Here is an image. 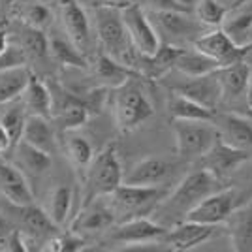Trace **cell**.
Returning a JSON list of instances; mask_svg holds the SVG:
<instances>
[{"label":"cell","mask_w":252,"mask_h":252,"mask_svg":"<svg viewBox=\"0 0 252 252\" xmlns=\"http://www.w3.org/2000/svg\"><path fill=\"white\" fill-rule=\"evenodd\" d=\"M123 166L117 157L115 145H107L98 155L93 157L87 166V181H85V203L109 196L113 190L123 185Z\"/></svg>","instance_id":"obj_1"},{"label":"cell","mask_w":252,"mask_h":252,"mask_svg":"<svg viewBox=\"0 0 252 252\" xmlns=\"http://www.w3.org/2000/svg\"><path fill=\"white\" fill-rule=\"evenodd\" d=\"M96 32L104 51L126 66L136 68L137 51L130 42V36L121 17V11L96 8Z\"/></svg>","instance_id":"obj_2"},{"label":"cell","mask_w":252,"mask_h":252,"mask_svg":"<svg viewBox=\"0 0 252 252\" xmlns=\"http://www.w3.org/2000/svg\"><path fill=\"white\" fill-rule=\"evenodd\" d=\"M220 189V179L211 175L209 171L201 168L198 171H192L190 175L179 183V187L173 190L169 198H164V209L166 215H181L183 220L192 207H196L205 196L213 194L215 190Z\"/></svg>","instance_id":"obj_3"},{"label":"cell","mask_w":252,"mask_h":252,"mask_svg":"<svg viewBox=\"0 0 252 252\" xmlns=\"http://www.w3.org/2000/svg\"><path fill=\"white\" fill-rule=\"evenodd\" d=\"M113 109H115L117 126H119L121 132L134 130L155 113L153 104L147 98V94L139 87L130 83V81L117 87Z\"/></svg>","instance_id":"obj_4"},{"label":"cell","mask_w":252,"mask_h":252,"mask_svg":"<svg viewBox=\"0 0 252 252\" xmlns=\"http://www.w3.org/2000/svg\"><path fill=\"white\" fill-rule=\"evenodd\" d=\"M173 130L175 149L183 158H200L219 137L211 121H173Z\"/></svg>","instance_id":"obj_5"},{"label":"cell","mask_w":252,"mask_h":252,"mask_svg":"<svg viewBox=\"0 0 252 252\" xmlns=\"http://www.w3.org/2000/svg\"><path fill=\"white\" fill-rule=\"evenodd\" d=\"M241 205V194L235 189H219L213 194L205 196L203 200L192 207L187 213V220L200 222V224H209V226H219L222 222L228 220L231 211H235Z\"/></svg>","instance_id":"obj_6"},{"label":"cell","mask_w":252,"mask_h":252,"mask_svg":"<svg viewBox=\"0 0 252 252\" xmlns=\"http://www.w3.org/2000/svg\"><path fill=\"white\" fill-rule=\"evenodd\" d=\"M192 45L201 51L203 55H207L211 59H215L220 66H226V64L231 63H239V61H245L247 53L251 51L252 42L249 43H235L231 40L226 32L222 31L220 27H215L213 31L203 32L201 36H198Z\"/></svg>","instance_id":"obj_7"},{"label":"cell","mask_w":252,"mask_h":252,"mask_svg":"<svg viewBox=\"0 0 252 252\" xmlns=\"http://www.w3.org/2000/svg\"><path fill=\"white\" fill-rule=\"evenodd\" d=\"M121 17L126 27V32L130 36V42L134 45L139 55H153L160 47V38H158L157 29L153 27V23L149 21L145 10L134 4L130 8L121 11Z\"/></svg>","instance_id":"obj_8"},{"label":"cell","mask_w":252,"mask_h":252,"mask_svg":"<svg viewBox=\"0 0 252 252\" xmlns=\"http://www.w3.org/2000/svg\"><path fill=\"white\" fill-rule=\"evenodd\" d=\"M200 158L201 168L222 181V179L230 177L233 171H237L245 162H249L251 153L231 147L226 141H222L220 137H217V141L211 145L209 151L205 155H201Z\"/></svg>","instance_id":"obj_9"},{"label":"cell","mask_w":252,"mask_h":252,"mask_svg":"<svg viewBox=\"0 0 252 252\" xmlns=\"http://www.w3.org/2000/svg\"><path fill=\"white\" fill-rule=\"evenodd\" d=\"M217 226L209 224H200L194 220H181L173 228H168L166 233L162 235L160 243L166 245L169 251L173 252H187L194 251L196 247H200L203 243H207L213 237Z\"/></svg>","instance_id":"obj_10"},{"label":"cell","mask_w":252,"mask_h":252,"mask_svg":"<svg viewBox=\"0 0 252 252\" xmlns=\"http://www.w3.org/2000/svg\"><path fill=\"white\" fill-rule=\"evenodd\" d=\"M113 198V207L126 213H137L141 209L153 207L155 203L162 201L168 196V190L157 187H145V185H119L111 194Z\"/></svg>","instance_id":"obj_11"},{"label":"cell","mask_w":252,"mask_h":252,"mask_svg":"<svg viewBox=\"0 0 252 252\" xmlns=\"http://www.w3.org/2000/svg\"><path fill=\"white\" fill-rule=\"evenodd\" d=\"M53 115H57L59 126L63 132H75L77 128L89 121L91 117V109L85 102V98H77V96L66 93L61 89V96L53 94Z\"/></svg>","instance_id":"obj_12"},{"label":"cell","mask_w":252,"mask_h":252,"mask_svg":"<svg viewBox=\"0 0 252 252\" xmlns=\"http://www.w3.org/2000/svg\"><path fill=\"white\" fill-rule=\"evenodd\" d=\"M166 226L147 219V217H134L130 220L119 224L113 231V241L123 245H143V243L160 241L166 233Z\"/></svg>","instance_id":"obj_13"},{"label":"cell","mask_w":252,"mask_h":252,"mask_svg":"<svg viewBox=\"0 0 252 252\" xmlns=\"http://www.w3.org/2000/svg\"><path fill=\"white\" fill-rule=\"evenodd\" d=\"M57 2H59L61 19L68 38L81 51H85L91 43V23H89L87 11L77 0H57Z\"/></svg>","instance_id":"obj_14"},{"label":"cell","mask_w":252,"mask_h":252,"mask_svg":"<svg viewBox=\"0 0 252 252\" xmlns=\"http://www.w3.org/2000/svg\"><path fill=\"white\" fill-rule=\"evenodd\" d=\"M0 194L10 201L11 205H29L34 203V192H32L29 179L13 164L0 160Z\"/></svg>","instance_id":"obj_15"},{"label":"cell","mask_w":252,"mask_h":252,"mask_svg":"<svg viewBox=\"0 0 252 252\" xmlns=\"http://www.w3.org/2000/svg\"><path fill=\"white\" fill-rule=\"evenodd\" d=\"M173 93L187 96V98L198 102V104H201L203 107L211 109V111H215V107L222 100L220 83H219L217 72L200 75V77H189V81L173 87Z\"/></svg>","instance_id":"obj_16"},{"label":"cell","mask_w":252,"mask_h":252,"mask_svg":"<svg viewBox=\"0 0 252 252\" xmlns=\"http://www.w3.org/2000/svg\"><path fill=\"white\" fill-rule=\"evenodd\" d=\"M173 164L162 157H149L139 160L132 166V169L123 177L126 185H145V187H157L162 185L171 175Z\"/></svg>","instance_id":"obj_17"},{"label":"cell","mask_w":252,"mask_h":252,"mask_svg":"<svg viewBox=\"0 0 252 252\" xmlns=\"http://www.w3.org/2000/svg\"><path fill=\"white\" fill-rule=\"evenodd\" d=\"M115 222L113 207L102 201H87L83 209L72 222V231L75 233H94V231L107 230Z\"/></svg>","instance_id":"obj_18"},{"label":"cell","mask_w":252,"mask_h":252,"mask_svg":"<svg viewBox=\"0 0 252 252\" xmlns=\"http://www.w3.org/2000/svg\"><path fill=\"white\" fill-rule=\"evenodd\" d=\"M217 132L222 141L243 151H252V121L241 115H220L217 117Z\"/></svg>","instance_id":"obj_19"},{"label":"cell","mask_w":252,"mask_h":252,"mask_svg":"<svg viewBox=\"0 0 252 252\" xmlns=\"http://www.w3.org/2000/svg\"><path fill=\"white\" fill-rule=\"evenodd\" d=\"M160 29L177 40H196L203 34V23L194 19L190 11H157Z\"/></svg>","instance_id":"obj_20"},{"label":"cell","mask_w":252,"mask_h":252,"mask_svg":"<svg viewBox=\"0 0 252 252\" xmlns=\"http://www.w3.org/2000/svg\"><path fill=\"white\" fill-rule=\"evenodd\" d=\"M181 47L177 45H162L153 55H139L136 59V70L141 74V77L149 79H160L168 74L169 70L175 66V59Z\"/></svg>","instance_id":"obj_21"},{"label":"cell","mask_w":252,"mask_h":252,"mask_svg":"<svg viewBox=\"0 0 252 252\" xmlns=\"http://www.w3.org/2000/svg\"><path fill=\"white\" fill-rule=\"evenodd\" d=\"M217 77L220 83V93L224 100H235L241 94H245L247 87L251 83V66L239 61L226 66H220L217 70Z\"/></svg>","instance_id":"obj_22"},{"label":"cell","mask_w":252,"mask_h":252,"mask_svg":"<svg viewBox=\"0 0 252 252\" xmlns=\"http://www.w3.org/2000/svg\"><path fill=\"white\" fill-rule=\"evenodd\" d=\"M21 96H23V105L31 111V115H40V117H45V119H51L53 117L51 89L38 75L31 74Z\"/></svg>","instance_id":"obj_23"},{"label":"cell","mask_w":252,"mask_h":252,"mask_svg":"<svg viewBox=\"0 0 252 252\" xmlns=\"http://www.w3.org/2000/svg\"><path fill=\"white\" fill-rule=\"evenodd\" d=\"M13 209L19 213V222L25 228V233L38 237H51L55 233H59V226L51 220V217L47 215V211L42 207L29 203V205H13Z\"/></svg>","instance_id":"obj_24"},{"label":"cell","mask_w":252,"mask_h":252,"mask_svg":"<svg viewBox=\"0 0 252 252\" xmlns=\"http://www.w3.org/2000/svg\"><path fill=\"white\" fill-rule=\"evenodd\" d=\"M94 74L98 75L107 87H111V89H117V87L125 85L126 81H130V79L141 77V74L137 72L136 68L126 66L125 63H121V61H117L113 57H109L107 53L98 55L96 64H94Z\"/></svg>","instance_id":"obj_25"},{"label":"cell","mask_w":252,"mask_h":252,"mask_svg":"<svg viewBox=\"0 0 252 252\" xmlns=\"http://www.w3.org/2000/svg\"><path fill=\"white\" fill-rule=\"evenodd\" d=\"M230 220V239L233 251L252 252V203L237 207L228 217Z\"/></svg>","instance_id":"obj_26"},{"label":"cell","mask_w":252,"mask_h":252,"mask_svg":"<svg viewBox=\"0 0 252 252\" xmlns=\"http://www.w3.org/2000/svg\"><path fill=\"white\" fill-rule=\"evenodd\" d=\"M21 139L34 145V147L42 149L45 153H49V155H53V151L57 149L55 130H53L51 123H49V119L40 115H27Z\"/></svg>","instance_id":"obj_27"},{"label":"cell","mask_w":252,"mask_h":252,"mask_svg":"<svg viewBox=\"0 0 252 252\" xmlns=\"http://www.w3.org/2000/svg\"><path fill=\"white\" fill-rule=\"evenodd\" d=\"M179 72L187 77H200V75L213 74L220 68V64L217 63L215 59H211L207 55H203L201 51H198L196 47L192 49H185L181 47L175 59V66Z\"/></svg>","instance_id":"obj_28"},{"label":"cell","mask_w":252,"mask_h":252,"mask_svg":"<svg viewBox=\"0 0 252 252\" xmlns=\"http://www.w3.org/2000/svg\"><path fill=\"white\" fill-rule=\"evenodd\" d=\"M13 149H15V160H17L15 166L19 169H25L27 173H31L32 177H40L51 168V155L42 151V149L34 147L23 139H19L13 145Z\"/></svg>","instance_id":"obj_29"},{"label":"cell","mask_w":252,"mask_h":252,"mask_svg":"<svg viewBox=\"0 0 252 252\" xmlns=\"http://www.w3.org/2000/svg\"><path fill=\"white\" fill-rule=\"evenodd\" d=\"M49 57L61 66L81 68V70L89 68V63H87V57L83 55V51L68 36H61V34L49 36Z\"/></svg>","instance_id":"obj_30"},{"label":"cell","mask_w":252,"mask_h":252,"mask_svg":"<svg viewBox=\"0 0 252 252\" xmlns=\"http://www.w3.org/2000/svg\"><path fill=\"white\" fill-rule=\"evenodd\" d=\"M168 111L173 117V121H211V123L215 121V113L211 109L179 93H171Z\"/></svg>","instance_id":"obj_31"},{"label":"cell","mask_w":252,"mask_h":252,"mask_svg":"<svg viewBox=\"0 0 252 252\" xmlns=\"http://www.w3.org/2000/svg\"><path fill=\"white\" fill-rule=\"evenodd\" d=\"M31 70L25 66H10L0 70V105L19 98L31 77Z\"/></svg>","instance_id":"obj_32"},{"label":"cell","mask_w":252,"mask_h":252,"mask_svg":"<svg viewBox=\"0 0 252 252\" xmlns=\"http://www.w3.org/2000/svg\"><path fill=\"white\" fill-rule=\"evenodd\" d=\"M23 53L27 61H42L49 57V36L42 29H32L27 27L21 31V40H19Z\"/></svg>","instance_id":"obj_33"},{"label":"cell","mask_w":252,"mask_h":252,"mask_svg":"<svg viewBox=\"0 0 252 252\" xmlns=\"http://www.w3.org/2000/svg\"><path fill=\"white\" fill-rule=\"evenodd\" d=\"M72 205H74V190H72V187H68V185H59V187L51 192L47 215H49L51 220L61 228V226H64V224L68 222V219H70Z\"/></svg>","instance_id":"obj_34"},{"label":"cell","mask_w":252,"mask_h":252,"mask_svg":"<svg viewBox=\"0 0 252 252\" xmlns=\"http://www.w3.org/2000/svg\"><path fill=\"white\" fill-rule=\"evenodd\" d=\"M64 149H66L68 158L72 160V164L79 169H87V166L94 157V151H93V145L89 143V139L79 134H68L64 141Z\"/></svg>","instance_id":"obj_35"},{"label":"cell","mask_w":252,"mask_h":252,"mask_svg":"<svg viewBox=\"0 0 252 252\" xmlns=\"http://www.w3.org/2000/svg\"><path fill=\"white\" fill-rule=\"evenodd\" d=\"M220 27L233 42L243 45V43H247V36L252 32V11H239V13L231 15L230 21L224 19Z\"/></svg>","instance_id":"obj_36"},{"label":"cell","mask_w":252,"mask_h":252,"mask_svg":"<svg viewBox=\"0 0 252 252\" xmlns=\"http://www.w3.org/2000/svg\"><path fill=\"white\" fill-rule=\"evenodd\" d=\"M194 10H196L198 21L203 23L205 27H213L215 29V27H220L222 23H224L230 8H226L224 4L217 2V0H200Z\"/></svg>","instance_id":"obj_37"},{"label":"cell","mask_w":252,"mask_h":252,"mask_svg":"<svg viewBox=\"0 0 252 252\" xmlns=\"http://www.w3.org/2000/svg\"><path fill=\"white\" fill-rule=\"evenodd\" d=\"M43 251H51V252H79L85 249V239L81 233H75V231H68L64 235H51L47 237L43 243Z\"/></svg>","instance_id":"obj_38"},{"label":"cell","mask_w":252,"mask_h":252,"mask_svg":"<svg viewBox=\"0 0 252 252\" xmlns=\"http://www.w3.org/2000/svg\"><path fill=\"white\" fill-rule=\"evenodd\" d=\"M23 23L32 29H49L53 23V11L42 4V2H31L25 10H23Z\"/></svg>","instance_id":"obj_39"},{"label":"cell","mask_w":252,"mask_h":252,"mask_svg":"<svg viewBox=\"0 0 252 252\" xmlns=\"http://www.w3.org/2000/svg\"><path fill=\"white\" fill-rule=\"evenodd\" d=\"M25 121H27L25 105H15V107H10L4 115L0 117V123L6 126V130H8V134H10L13 145L21 139L23 128H25Z\"/></svg>","instance_id":"obj_40"},{"label":"cell","mask_w":252,"mask_h":252,"mask_svg":"<svg viewBox=\"0 0 252 252\" xmlns=\"http://www.w3.org/2000/svg\"><path fill=\"white\" fill-rule=\"evenodd\" d=\"M137 4V0H93L94 8H105V10H115L123 11L130 6Z\"/></svg>","instance_id":"obj_41"},{"label":"cell","mask_w":252,"mask_h":252,"mask_svg":"<svg viewBox=\"0 0 252 252\" xmlns=\"http://www.w3.org/2000/svg\"><path fill=\"white\" fill-rule=\"evenodd\" d=\"M147 2L155 8V11H190L183 8L177 0H147Z\"/></svg>","instance_id":"obj_42"},{"label":"cell","mask_w":252,"mask_h":252,"mask_svg":"<svg viewBox=\"0 0 252 252\" xmlns=\"http://www.w3.org/2000/svg\"><path fill=\"white\" fill-rule=\"evenodd\" d=\"M10 147H13V141H11L10 134H8V130H6V126L0 123V155L6 153V151H10Z\"/></svg>","instance_id":"obj_43"},{"label":"cell","mask_w":252,"mask_h":252,"mask_svg":"<svg viewBox=\"0 0 252 252\" xmlns=\"http://www.w3.org/2000/svg\"><path fill=\"white\" fill-rule=\"evenodd\" d=\"M11 226H10V222L6 220L2 215H0V251L4 249V243H6V239H8V235L11 233Z\"/></svg>","instance_id":"obj_44"},{"label":"cell","mask_w":252,"mask_h":252,"mask_svg":"<svg viewBox=\"0 0 252 252\" xmlns=\"http://www.w3.org/2000/svg\"><path fill=\"white\" fill-rule=\"evenodd\" d=\"M8 47H10V34L6 29H0V57L4 55Z\"/></svg>","instance_id":"obj_45"},{"label":"cell","mask_w":252,"mask_h":252,"mask_svg":"<svg viewBox=\"0 0 252 252\" xmlns=\"http://www.w3.org/2000/svg\"><path fill=\"white\" fill-rule=\"evenodd\" d=\"M179 4H181V6H183V8H187V10H194V8H196V4H198V2H200V0H177Z\"/></svg>","instance_id":"obj_46"},{"label":"cell","mask_w":252,"mask_h":252,"mask_svg":"<svg viewBox=\"0 0 252 252\" xmlns=\"http://www.w3.org/2000/svg\"><path fill=\"white\" fill-rule=\"evenodd\" d=\"M245 102H247V107L252 111V83H249L247 91H245Z\"/></svg>","instance_id":"obj_47"},{"label":"cell","mask_w":252,"mask_h":252,"mask_svg":"<svg viewBox=\"0 0 252 252\" xmlns=\"http://www.w3.org/2000/svg\"><path fill=\"white\" fill-rule=\"evenodd\" d=\"M17 2H19V0H0V8L4 11H8L10 8H13Z\"/></svg>","instance_id":"obj_48"},{"label":"cell","mask_w":252,"mask_h":252,"mask_svg":"<svg viewBox=\"0 0 252 252\" xmlns=\"http://www.w3.org/2000/svg\"><path fill=\"white\" fill-rule=\"evenodd\" d=\"M251 2H252V0H235L231 8H235V10H237V8H243V6H247V4H251Z\"/></svg>","instance_id":"obj_49"},{"label":"cell","mask_w":252,"mask_h":252,"mask_svg":"<svg viewBox=\"0 0 252 252\" xmlns=\"http://www.w3.org/2000/svg\"><path fill=\"white\" fill-rule=\"evenodd\" d=\"M217 2H220V4H224L226 8H230L231 10V6H233V2H235V0H217Z\"/></svg>","instance_id":"obj_50"},{"label":"cell","mask_w":252,"mask_h":252,"mask_svg":"<svg viewBox=\"0 0 252 252\" xmlns=\"http://www.w3.org/2000/svg\"><path fill=\"white\" fill-rule=\"evenodd\" d=\"M245 63L249 64V66H252V47H251V51L247 53V57H245Z\"/></svg>","instance_id":"obj_51"}]
</instances>
